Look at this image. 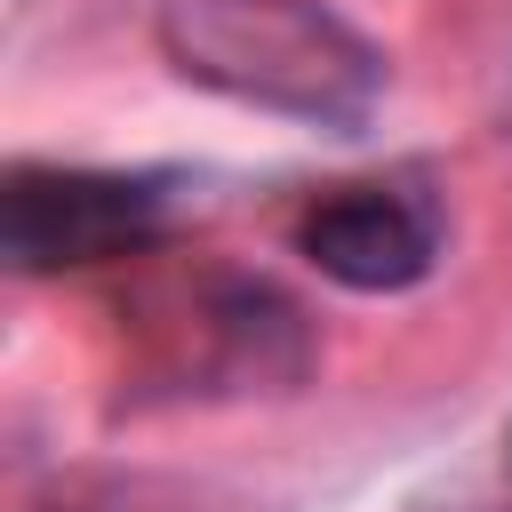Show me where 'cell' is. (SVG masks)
Listing matches in <instances>:
<instances>
[{
	"mask_svg": "<svg viewBox=\"0 0 512 512\" xmlns=\"http://www.w3.org/2000/svg\"><path fill=\"white\" fill-rule=\"evenodd\" d=\"M168 224L160 176L120 168H8L0 192V248L16 272H80L104 256H136Z\"/></svg>",
	"mask_w": 512,
	"mask_h": 512,
	"instance_id": "cell-2",
	"label": "cell"
},
{
	"mask_svg": "<svg viewBox=\"0 0 512 512\" xmlns=\"http://www.w3.org/2000/svg\"><path fill=\"white\" fill-rule=\"evenodd\" d=\"M152 32L192 88L304 128L352 136L384 96V48L360 40L328 0H160Z\"/></svg>",
	"mask_w": 512,
	"mask_h": 512,
	"instance_id": "cell-1",
	"label": "cell"
},
{
	"mask_svg": "<svg viewBox=\"0 0 512 512\" xmlns=\"http://www.w3.org/2000/svg\"><path fill=\"white\" fill-rule=\"evenodd\" d=\"M448 248V216L424 184H336L296 216V256L352 288V296H400L416 280H432Z\"/></svg>",
	"mask_w": 512,
	"mask_h": 512,
	"instance_id": "cell-3",
	"label": "cell"
}]
</instances>
